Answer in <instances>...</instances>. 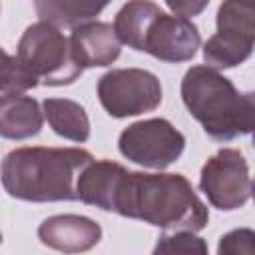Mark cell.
Wrapping results in <instances>:
<instances>
[{
	"label": "cell",
	"instance_id": "18",
	"mask_svg": "<svg viewBox=\"0 0 255 255\" xmlns=\"http://www.w3.org/2000/svg\"><path fill=\"white\" fill-rule=\"evenodd\" d=\"M255 251V233L253 229H233L221 235L217 253L219 255H251Z\"/></svg>",
	"mask_w": 255,
	"mask_h": 255
},
{
	"label": "cell",
	"instance_id": "16",
	"mask_svg": "<svg viewBox=\"0 0 255 255\" xmlns=\"http://www.w3.org/2000/svg\"><path fill=\"white\" fill-rule=\"evenodd\" d=\"M36 86L38 80L22 66V62L0 48V92H26Z\"/></svg>",
	"mask_w": 255,
	"mask_h": 255
},
{
	"label": "cell",
	"instance_id": "13",
	"mask_svg": "<svg viewBox=\"0 0 255 255\" xmlns=\"http://www.w3.org/2000/svg\"><path fill=\"white\" fill-rule=\"evenodd\" d=\"M44 118L56 135L84 143L90 137V118L86 110L68 98H46L42 102Z\"/></svg>",
	"mask_w": 255,
	"mask_h": 255
},
{
	"label": "cell",
	"instance_id": "4",
	"mask_svg": "<svg viewBox=\"0 0 255 255\" xmlns=\"http://www.w3.org/2000/svg\"><path fill=\"white\" fill-rule=\"evenodd\" d=\"M16 58L38 80V84L50 88L70 86L84 72L72 56L70 40L60 32V28L42 20L24 30Z\"/></svg>",
	"mask_w": 255,
	"mask_h": 255
},
{
	"label": "cell",
	"instance_id": "11",
	"mask_svg": "<svg viewBox=\"0 0 255 255\" xmlns=\"http://www.w3.org/2000/svg\"><path fill=\"white\" fill-rule=\"evenodd\" d=\"M44 112L32 96L10 92L0 96V137L28 139L42 131Z\"/></svg>",
	"mask_w": 255,
	"mask_h": 255
},
{
	"label": "cell",
	"instance_id": "10",
	"mask_svg": "<svg viewBox=\"0 0 255 255\" xmlns=\"http://www.w3.org/2000/svg\"><path fill=\"white\" fill-rule=\"evenodd\" d=\"M70 48L76 64L86 68H106L120 58L122 42L108 22H84L72 28Z\"/></svg>",
	"mask_w": 255,
	"mask_h": 255
},
{
	"label": "cell",
	"instance_id": "14",
	"mask_svg": "<svg viewBox=\"0 0 255 255\" xmlns=\"http://www.w3.org/2000/svg\"><path fill=\"white\" fill-rule=\"evenodd\" d=\"M42 22L56 28H76L94 20L112 0H32Z\"/></svg>",
	"mask_w": 255,
	"mask_h": 255
},
{
	"label": "cell",
	"instance_id": "20",
	"mask_svg": "<svg viewBox=\"0 0 255 255\" xmlns=\"http://www.w3.org/2000/svg\"><path fill=\"white\" fill-rule=\"evenodd\" d=\"M0 243H2V233H0Z\"/></svg>",
	"mask_w": 255,
	"mask_h": 255
},
{
	"label": "cell",
	"instance_id": "1",
	"mask_svg": "<svg viewBox=\"0 0 255 255\" xmlns=\"http://www.w3.org/2000/svg\"><path fill=\"white\" fill-rule=\"evenodd\" d=\"M114 213L139 219L163 231H201L209 221L207 205L181 173H143L124 169L118 177Z\"/></svg>",
	"mask_w": 255,
	"mask_h": 255
},
{
	"label": "cell",
	"instance_id": "6",
	"mask_svg": "<svg viewBox=\"0 0 255 255\" xmlns=\"http://www.w3.org/2000/svg\"><path fill=\"white\" fill-rule=\"evenodd\" d=\"M120 153L141 167L165 169L185 149V135L165 118H149L129 124L118 139Z\"/></svg>",
	"mask_w": 255,
	"mask_h": 255
},
{
	"label": "cell",
	"instance_id": "8",
	"mask_svg": "<svg viewBox=\"0 0 255 255\" xmlns=\"http://www.w3.org/2000/svg\"><path fill=\"white\" fill-rule=\"evenodd\" d=\"M199 46V30L189 18L167 14L159 8L147 20L137 44V52H147L161 62L179 64L191 60Z\"/></svg>",
	"mask_w": 255,
	"mask_h": 255
},
{
	"label": "cell",
	"instance_id": "3",
	"mask_svg": "<svg viewBox=\"0 0 255 255\" xmlns=\"http://www.w3.org/2000/svg\"><path fill=\"white\" fill-rule=\"evenodd\" d=\"M181 100L203 131L217 141H231L253 131V94L239 92L215 68L191 66L181 80Z\"/></svg>",
	"mask_w": 255,
	"mask_h": 255
},
{
	"label": "cell",
	"instance_id": "7",
	"mask_svg": "<svg viewBox=\"0 0 255 255\" xmlns=\"http://www.w3.org/2000/svg\"><path fill=\"white\" fill-rule=\"evenodd\" d=\"M199 189L219 211L243 207L253 191L245 155L233 147H223L213 153L201 167Z\"/></svg>",
	"mask_w": 255,
	"mask_h": 255
},
{
	"label": "cell",
	"instance_id": "9",
	"mask_svg": "<svg viewBox=\"0 0 255 255\" xmlns=\"http://www.w3.org/2000/svg\"><path fill=\"white\" fill-rule=\"evenodd\" d=\"M38 239L62 253H82L96 247L102 239V227L98 221L86 215H52L38 227Z\"/></svg>",
	"mask_w": 255,
	"mask_h": 255
},
{
	"label": "cell",
	"instance_id": "12",
	"mask_svg": "<svg viewBox=\"0 0 255 255\" xmlns=\"http://www.w3.org/2000/svg\"><path fill=\"white\" fill-rule=\"evenodd\" d=\"M126 167L118 161L112 159H92L82 173L78 175L76 181V193L78 199L100 207L102 211H110L112 209V195L118 183V177L122 175Z\"/></svg>",
	"mask_w": 255,
	"mask_h": 255
},
{
	"label": "cell",
	"instance_id": "15",
	"mask_svg": "<svg viewBox=\"0 0 255 255\" xmlns=\"http://www.w3.org/2000/svg\"><path fill=\"white\" fill-rule=\"evenodd\" d=\"M255 40L239 38L231 34L215 32L203 46V60L205 66L215 70H229L243 64L253 54Z\"/></svg>",
	"mask_w": 255,
	"mask_h": 255
},
{
	"label": "cell",
	"instance_id": "5",
	"mask_svg": "<svg viewBox=\"0 0 255 255\" xmlns=\"http://www.w3.org/2000/svg\"><path fill=\"white\" fill-rule=\"evenodd\" d=\"M98 98L112 118H131L159 108L163 100L161 82L141 68H116L98 80Z\"/></svg>",
	"mask_w": 255,
	"mask_h": 255
},
{
	"label": "cell",
	"instance_id": "19",
	"mask_svg": "<svg viewBox=\"0 0 255 255\" xmlns=\"http://www.w3.org/2000/svg\"><path fill=\"white\" fill-rule=\"evenodd\" d=\"M165 4H167V8L175 16H181V18H189L191 20L193 16H199L207 8L209 0H165Z\"/></svg>",
	"mask_w": 255,
	"mask_h": 255
},
{
	"label": "cell",
	"instance_id": "2",
	"mask_svg": "<svg viewBox=\"0 0 255 255\" xmlns=\"http://www.w3.org/2000/svg\"><path fill=\"white\" fill-rule=\"evenodd\" d=\"M94 159L82 147H16L0 163L4 191L22 201H76V181Z\"/></svg>",
	"mask_w": 255,
	"mask_h": 255
},
{
	"label": "cell",
	"instance_id": "17",
	"mask_svg": "<svg viewBox=\"0 0 255 255\" xmlns=\"http://www.w3.org/2000/svg\"><path fill=\"white\" fill-rule=\"evenodd\" d=\"M153 253L159 255V253H183V255H191V253H197V255H207V243L195 235V231H185V229H179V231H171V233H163L155 247H153Z\"/></svg>",
	"mask_w": 255,
	"mask_h": 255
}]
</instances>
